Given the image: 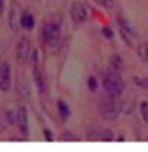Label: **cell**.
I'll use <instances>...</instances> for the list:
<instances>
[{"label": "cell", "mask_w": 148, "mask_h": 152, "mask_svg": "<svg viewBox=\"0 0 148 152\" xmlns=\"http://www.w3.org/2000/svg\"><path fill=\"white\" fill-rule=\"evenodd\" d=\"M21 17H23V10L19 4H12V8H9L8 12V23H9V28H12L13 32L19 31V27H21Z\"/></svg>", "instance_id": "6"}, {"label": "cell", "mask_w": 148, "mask_h": 152, "mask_svg": "<svg viewBox=\"0 0 148 152\" xmlns=\"http://www.w3.org/2000/svg\"><path fill=\"white\" fill-rule=\"evenodd\" d=\"M21 27L25 28V31H32V28H34V17H32V13L23 12V17H21Z\"/></svg>", "instance_id": "12"}, {"label": "cell", "mask_w": 148, "mask_h": 152, "mask_svg": "<svg viewBox=\"0 0 148 152\" xmlns=\"http://www.w3.org/2000/svg\"><path fill=\"white\" fill-rule=\"evenodd\" d=\"M101 80H103V86H104V89H106V93L116 95V97L123 93V80H122L120 72H116V70H112V69L103 70Z\"/></svg>", "instance_id": "1"}, {"label": "cell", "mask_w": 148, "mask_h": 152, "mask_svg": "<svg viewBox=\"0 0 148 152\" xmlns=\"http://www.w3.org/2000/svg\"><path fill=\"white\" fill-rule=\"evenodd\" d=\"M57 110L61 114V120H66V118L70 116V108H69V104L65 101H57Z\"/></svg>", "instance_id": "14"}, {"label": "cell", "mask_w": 148, "mask_h": 152, "mask_svg": "<svg viewBox=\"0 0 148 152\" xmlns=\"http://www.w3.org/2000/svg\"><path fill=\"white\" fill-rule=\"evenodd\" d=\"M44 135H46V139H47V141L53 139V135H51V131H50V129H44Z\"/></svg>", "instance_id": "22"}, {"label": "cell", "mask_w": 148, "mask_h": 152, "mask_svg": "<svg viewBox=\"0 0 148 152\" xmlns=\"http://www.w3.org/2000/svg\"><path fill=\"white\" fill-rule=\"evenodd\" d=\"M133 82H135L137 86H141V88H146L148 89V78H142V76L135 74V76H133Z\"/></svg>", "instance_id": "17"}, {"label": "cell", "mask_w": 148, "mask_h": 152, "mask_svg": "<svg viewBox=\"0 0 148 152\" xmlns=\"http://www.w3.org/2000/svg\"><path fill=\"white\" fill-rule=\"evenodd\" d=\"M63 141H78V139H76L74 135H70V133H65V135H63Z\"/></svg>", "instance_id": "21"}, {"label": "cell", "mask_w": 148, "mask_h": 152, "mask_svg": "<svg viewBox=\"0 0 148 152\" xmlns=\"http://www.w3.org/2000/svg\"><path fill=\"white\" fill-rule=\"evenodd\" d=\"M17 126L21 129L23 137H28V114H27V108L21 107L17 110Z\"/></svg>", "instance_id": "9"}, {"label": "cell", "mask_w": 148, "mask_h": 152, "mask_svg": "<svg viewBox=\"0 0 148 152\" xmlns=\"http://www.w3.org/2000/svg\"><path fill=\"white\" fill-rule=\"evenodd\" d=\"M12 86V66L9 63L0 65V91H8Z\"/></svg>", "instance_id": "7"}, {"label": "cell", "mask_w": 148, "mask_h": 152, "mask_svg": "<svg viewBox=\"0 0 148 152\" xmlns=\"http://www.w3.org/2000/svg\"><path fill=\"white\" fill-rule=\"evenodd\" d=\"M59 36H61V31H59V25H57V23H46V25L42 27V40H44L47 46H57Z\"/></svg>", "instance_id": "4"}, {"label": "cell", "mask_w": 148, "mask_h": 152, "mask_svg": "<svg viewBox=\"0 0 148 152\" xmlns=\"http://www.w3.org/2000/svg\"><path fill=\"white\" fill-rule=\"evenodd\" d=\"M2 13H4V0H0V17H2Z\"/></svg>", "instance_id": "24"}, {"label": "cell", "mask_w": 148, "mask_h": 152, "mask_svg": "<svg viewBox=\"0 0 148 152\" xmlns=\"http://www.w3.org/2000/svg\"><path fill=\"white\" fill-rule=\"evenodd\" d=\"M97 2H101L103 6H108V0H97Z\"/></svg>", "instance_id": "25"}, {"label": "cell", "mask_w": 148, "mask_h": 152, "mask_svg": "<svg viewBox=\"0 0 148 152\" xmlns=\"http://www.w3.org/2000/svg\"><path fill=\"white\" fill-rule=\"evenodd\" d=\"M110 69L116 70V72H122L123 70V61H122L120 55H116V53L110 55Z\"/></svg>", "instance_id": "13"}, {"label": "cell", "mask_w": 148, "mask_h": 152, "mask_svg": "<svg viewBox=\"0 0 148 152\" xmlns=\"http://www.w3.org/2000/svg\"><path fill=\"white\" fill-rule=\"evenodd\" d=\"M99 110H101L103 114V118L104 120H116L118 118V114H120V104H118L116 101V95H110V93H106L104 97L101 99V107H99Z\"/></svg>", "instance_id": "2"}, {"label": "cell", "mask_w": 148, "mask_h": 152, "mask_svg": "<svg viewBox=\"0 0 148 152\" xmlns=\"http://www.w3.org/2000/svg\"><path fill=\"white\" fill-rule=\"evenodd\" d=\"M87 86H89V89H91V91H95V89H97V78H95V76H89Z\"/></svg>", "instance_id": "19"}, {"label": "cell", "mask_w": 148, "mask_h": 152, "mask_svg": "<svg viewBox=\"0 0 148 152\" xmlns=\"http://www.w3.org/2000/svg\"><path fill=\"white\" fill-rule=\"evenodd\" d=\"M139 110H141V116H142V120H144L148 124V101H142L139 104Z\"/></svg>", "instance_id": "16"}, {"label": "cell", "mask_w": 148, "mask_h": 152, "mask_svg": "<svg viewBox=\"0 0 148 152\" xmlns=\"http://www.w3.org/2000/svg\"><path fill=\"white\" fill-rule=\"evenodd\" d=\"M103 34L106 36V38H112V31H110V28H104V31H103Z\"/></svg>", "instance_id": "23"}, {"label": "cell", "mask_w": 148, "mask_h": 152, "mask_svg": "<svg viewBox=\"0 0 148 152\" xmlns=\"http://www.w3.org/2000/svg\"><path fill=\"white\" fill-rule=\"evenodd\" d=\"M91 139H101V141H114V133L110 129H97L89 133Z\"/></svg>", "instance_id": "11"}, {"label": "cell", "mask_w": 148, "mask_h": 152, "mask_svg": "<svg viewBox=\"0 0 148 152\" xmlns=\"http://www.w3.org/2000/svg\"><path fill=\"white\" fill-rule=\"evenodd\" d=\"M6 120L8 124H17V116H13V112H6Z\"/></svg>", "instance_id": "20"}, {"label": "cell", "mask_w": 148, "mask_h": 152, "mask_svg": "<svg viewBox=\"0 0 148 152\" xmlns=\"http://www.w3.org/2000/svg\"><path fill=\"white\" fill-rule=\"evenodd\" d=\"M85 17H87V12H85L84 4L82 2H72V6H70V19H72L76 25H80V23L85 21Z\"/></svg>", "instance_id": "8"}, {"label": "cell", "mask_w": 148, "mask_h": 152, "mask_svg": "<svg viewBox=\"0 0 148 152\" xmlns=\"http://www.w3.org/2000/svg\"><path fill=\"white\" fill-rule=\"evenodd\" d=\"M32 72H34V82H36V88H38V91L40 93H46V88H47V84H46V76H44V70H42V66L40 63H38V51L32 50Z\"/></svg>", "instance_id": "3"}, {"label": "cell", "mask_w": 148, "mask_h": 152, "mask_svg": "<svg viewBox=\"0 0 148 152\" xmlns=\"http://www.w3.org/2000/svg\"><path fill=\"white\" fill-rule=\"evenodd\" d=\"M137 55H139V59L144 65H148V44H139V48H137Z\"/></svg>", "instance_id": "15"}, {"label": "cell", "mask_w": 148, "mask_h": 152, "mask_svg": "<svg viewBox=\"0 0 148 152\" xmlns=\"http://www.w3.org/2000/svg\"><path fill=\"white\" fill-rule=\"evenodd\" d=\"M32 53V46H31V40L27 36H21L17 42V48H15V57L19 63H25L28 59V55Z\"/></svg>", "instance_id": "5"}, {"label": "cell", "mask_w": 148, "mask_h": 152, "mask_svg": "<svg viewBox=\"0 0 148 152\" xmlns=\"http://www.w3.org/2000/svg\"><path fill=\"white\" fill-rule=\"evenodd\" d=\"M122 110L125 112V114H131V112H133V101H127V103H123Z\"/></svg>", "instance_id": "18"}, {"label": "cell", "mask_w": 148, "mask_h": 152, "mask_svg": "<svg viewBox=\"0 0 148 152\" xmlns=\"http://www.w3.org/2000/svg\"><path fill=\"white\" fill-rule=\"evenodd\" d=\"M118 27H120V32H122L123 40L129 44V42H131V27L127 25V21H125L122 15H118Z\"/></svg>", "instance_id": "10"}]
</instances>
